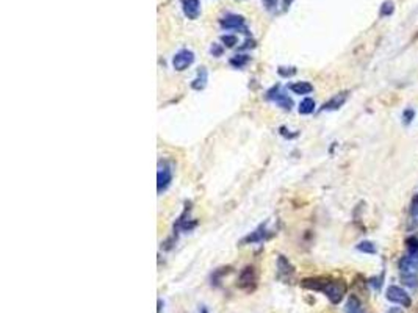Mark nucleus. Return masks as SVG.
Segmentation results:
<instances>
[{"instance_id":"25","label":"nucleus","mask_w":418,"mask_h":313,"mask_svg":"<svg viewBox=\"0 0 418 313\" xmlns=\"http://www.w3.org/2000/svg\"><path fill=\"white\" fill-rule=\"evenodd\" d=\"M404 118H406V122L409 124V122H411V121L414 119V111H412V110L404 111Z\"/></svg>"},{"instance_id":"16","label":"nucleus","mask_w":418,"mask_h":313,"mask_svg":"<svg viewBox=\"0 0 418 313\" xmlns=\"http://www.w3.org/2000/svg\"><path fill=\"white\" fill-rule=\"evenodd\" d=\"M263 238H265V229H263V227H260L259 230L252 232V235L246 237L243 243H255V241H262Z\"/></svg>"},{"instance_id":"29","label":"nucleus","mask_w":418,"mask_h":313,"mask_svg":"<svg viewBox=\"0 0 418 313\" xmlns=\"http://www.w3.org/2000/svg\"><path fill=\"white\" fill-rule=\"evenodd\" d=\"M291 2H293V0H283V6H285V8H288Z\"/></svg>"},{"instance_id":"12","label":"nucleus","mask_w":418,"mask_h":313,"mask_svg":"<svg viewBox=\"0 0 418 313\" xmlns=\"http://www.w3.org/2000/svg\"><path fill=\"white\" fill-rule=\"evenodd\" d=\"M278 268H279L280 276H293V273H295L293 266L290 265V262L283 255H279V258H278Z\"/></svg>"},{"instance_id":"14","label":"nucleus","mask_w":418,"mask_h":313,"mask_svg":"<svg viewBox=\"0 0 418 313\" xmlns=\"http://www.w3.org/2000/svg\"><path fill=\"white\" fill-rule=\"evenodd\" d=\"M346 313H363L362 304L355 296H351L348 299V304H346Z\"/></svg>"},{"instance_id":"11","label":"nucleus","mask_w":418,"mask_h":313,"mask_svg":"<svg viewBox=\"0 0 418 313\" xmlns=\"http://www.w3.org/2000/svg\"><path fill=\"white\" fill-rule=\"evenodd\" d=\"M290 89L295 94H299V96H304V94H309L314 91V86L310 85L309 82H296L290 85Z\"/></svg>"},{"instance_id":"4","label":"nucleus","mask_w":418,"mask_h":313,"mask_svg":"<svg viewBox=\"0 0 418 313\" xmlns=\"http://www.w3.org/2000/svg\"><path fill=\"white\" fill-rule=\"evenodd\" d=\"M193 61H194V53L188 49H182L174 55L173 66L175 70H185L193 65Z\"/></svg>"},{"instance_id":"28","label":"nucleus","mask_w":418,"mask_h":313,"mask_svg":"<svg viewBox=\"0 0 418 313\" xmlns=\"http://www.w3.org/2000/svg\"><path fill=\"white\" fill-rule=\"evenodd\" d=\"M162 307H163V301L158 299V310H157V313H162Z\"/></svg>"},{"instance_id":"13","label":"nucleus","mask_w":418,"mask_h":313,"mask_svg":"<svg viewBox=\"0 0 418 313\" xmlns=\"http://www.w3.org/2000/svg\"><path fill=\"white\" fill-rule=\"evenodd\" d=\"M206 85H207V70H206V68H201L199 72H198V77L194 78L191 86L194 89H198V91H201V89L206 88Z\"/></svg>"},{"instance_id":"15","label":"nucleus","mask_w":418,"mask_h":313,"mask_svg":"<svg viewBox=\"0 0 418 313\" xmlns=\"http://www.w3.org/2000/svg\"><path fill=\"white\" fill-rule=\"evenodd\" d=\"M314 110H315V101L310 99V97H306V99L299 104L301 114H310V113H314Z\"/></svg>"},{"instance_id":"1","label":"nucleus","mask_w":418,"mask_h":313,"mask_svg":"<svg viewBox=\"0 0 418 313\" xmlns=\"http://www.w3.org/2000/svg\"><path fill=\"white\" fill-rule=\"evenodd\" d=\"M323 293L329 298L332 304H339L346 294V283L343 280H331L329 279L323 288Z\"/></svg>"},{"instance_id":"19","label":"nucleus","mask_w":418,"mask_h":313,"mask_svg":"<svg viewBox=\"0 0 418 313\" xmlns=\"http://www.w3.org/2000/svg\"><path fill=\"white\" fill-rule=\"evenodd\" d=\"M393 11H395V5H393L392 0H387V2L382 3V6H381V16H390Z\"/></svg>"},{"instance_id":"21","label":"nucleus","mask_w":418,"mask_h":313,"mask_svg":"<svg viewBox=\"0 0 418 313\" xmlns=\"http://www.w3.org/2000/svg\"><path fill=\"white\" fill-rule=\"evenodd\" d=\"M221 41L224 42L227 47H235V44H238V38L235 35H224V36H221Z\"/></svg>"},{"instance_id":"20","label":"nucleus","mask_w":418,"mask_h":313,"mask_svg":"<svg viewBox=\"0 0 418 313\" xmlns=\"http://www.w3.org/2000/svg\"><path fill=\"white\" fill-rule=\"evenodd\" d=\"M359 250H362V252H367V254H375L376 252V247L373 243H370V241H362V243L357 246Z\"/></svg>"},{"instance_id":"27","label":"nucleus","mask_w":418,"mask_h":313,"mask_svg":"<svg viewBox=\"0 0 418 313\" xmlns=\"http://www.w3.org/2000/svg\"><path fill=\"white\" fill-rule=\"evenodd\" d=\"M387 313H403V310H401V309H398V307H392V309H390Z\"/></svg>"},{"instance_id":"5","label":"nucleus","mask_w":418,"mask_h":313,"mask_svg":"<svg viewBox=\"0 0 418 313\" xmlns=\"http://www.w3.org/2000/svg\"><path fill=\"white\" fill-rule=\"evenodd\" d=\"M387 299L388 301H392V302H395V304H399V306H403V307H411V304H412V299H411V296H409V294L401 288V287H388V290H387Z\"/></svg>"},{"instance_id":"8","label":"nucleus","mask_w":418,"mask_h":313,"mask_svg":"<svg viewBox=\"0 0 418 313\" xmlns=\"http://www.w3.org/2000/svg\"><path fill=\"white\" fill-rule=\"evenodd\" d=\"M183 6V13L188 19H198L201 14V3L199 0H180Z\"/></svg>"},{"instance_id":"23","label":"nucleus","mask_w":418,"mask_h":313,"mask_svg":"<svg viewBox=\"0 0 418 313\" xmlns=\"http://www.w3.org/2000/svg\"><path fill=\"white\" fill-rule=\"evenodd\" d=\"M411 214H412L414 218L418 216V194L412 199V204H411Z\"/></svg>"},{"instance_id":"17","label":"nucleus","mask_w":418,"mask_h":313,"mask_svg":"<svg viewBox=\"0 0 418 313\" xmlns=\"http://www.w3.org/2000/svg\"><path fill=\"white\" fill-rule=\"evenodd\" d=\"M247 63H249V57L247 55H237V57H234L232 60H230V65H232L234 68H237V69L244 68Z\"/></svg>"},{"instance_id":"6","label":"nucleus","mask_w":418,"mask_h":313,"mask_svg":"<svg viewBox=\"0 0 418 313\" xmlns=\"http://www.w3.org/2000/svg\"><path fill=\"white\" fill-rule=\"evenodd\" d=\"M266 97H268L270 101L276 102L279 106H282L283 110H291V106H293V101L290 99V97H288L285 93H282V91H280V88H279V86H274L273 89H270L268 94H266Z\"/></svg>"},{"instance_id":"22","label":"nucleus","mask_w":418,"mask_h":313,"mask_svg":"<svg viewBox=\"0 0 418 313\" xmlns=\"http://www.w3.org/2000/svg\"><path fill=\"white\" fill-rule=\"evenodd\" d=\"M278 72H279V75H282V77H291V75L296 74V69H295V68H279Z\"/></svg>"},{"instance_id":"3","label":"nucleus","mask_w":418,"mask_h":313,"mask_svg":"<svg viewBox=\"0 0 418 313\" xmlns=\"http://www.w3.org/2000/svg\"><path fill=\"white\" fill-rule=\"evenodd\" d=\"M219 24H221L222 29H226V30H240V32L246 33V35L249 33V30L246 29V25H244V17L243 16L227 14V16H224L219 21Z\"/></svg>"},{"instance_id":"2","label":"nucleus","mask_w":418,"mask_h":313,"mask_svg":"<svg viewBox=\"0 0 418 313\" xmlns=\"http://www.w3.org/2000/svg\"><path fill=\"white\" fill-rule=\"evenodd\" d=\"M173 180V169H171V165L168 162H163L160 163L158 166V174H157V190H158V194H162L168 186H170Z\"/></svg>"},{"instance_id":"18","label":"nucleus","mask_w":418,"mask_h":313,"mask_svg":"<svg viewBox=\"0 0 418 313\" xmlns=\"http://www.w3.org/2000/svg\"><path fill=\"white\" fill-rule=\"evenodd\" d=\"M403 279H404L406 285H409V287H418V279H417L415 273H404Z\"/></svg>"},{"instance_id":"7","label":"nucleus","mask_w":418,"mask_h":313,"mask_svg":"<svg viewBox=\"0 0 418 313\" xmlns=\"http://www.w3.org/2000/svg\"><path fill=\"white\" fill-rule=\"evenodd\" d=\"M255 280H257V276H255L254 268L252 266H246L244 270L240 273L238 287L243 288V290H251L255 285Z\"/></svg>"},{"instance_id":"24","label":"nucleus","mask_w":418,"mask_h":313,"mask_svg":"<svg viewBox=\"0 0 418 313\" xmlns=\"http://www.w3.org/2000/svg\"><path fill=\"white\" fill-rule=\"evenodd\" d=\"M211 53L215 57H221L222 55V47H219L218 44H213V46H211Z\"/></svg>"},{"instance_id":"26","label":"nucleus","mask_w":418,"mask_h":313,"mask_svg":"<svg viewBox=\"0 0 418 313\" xmlns=\"http://www.w3.org/2000/svg\"><path fill=\"white\" fill-rule=\"evenodd\" d=\"M263 2H265L266 8H270V10H271V8H274L276 5H278V0H263Z\"/></svg>"},{"instance_id":"30","label":"nucleus","mask_w":418,"mask_h":313,"mask_svg":"<svg viewBox=\"0 0 418 313\" xmlns=\"http://www.w3.org/2000/svg\"><path fill=\"white\" fill-rule=\"evenodd\" d=\"M201 313H209V312H207L206 309H202V312H201Z\"/></svg>"},{"instance_id":"10","label":"nucleus","mask_w":418,"mask_h":313,"mask_svg":"<svg viewBox=\"0 0 418 313\" xmlns=\"http://www.w3.org/2000/svg\"><path fill=\"white\" fill-rule=\"evenodd\" d=\"M346 99H348V93L337 94V96H334L332 99H329L323 105V110H337V108H340V106L346 102Z\"/></svg>"},{"instance_id":"9","label":"nucleus","mask_w":418,"mask_h":313,"mask_svg":"<svg viewBox=\"0 0 418 313\" xmlns=\"http://www.w3.org/2000/svg\"><path fill=\"white\" fill-rule=\"evenodd\" d=\"M399 268H401L403 273H418V250L404 257L399 262Z\"/></svg>"}]
</instances>
